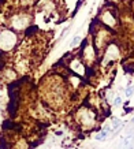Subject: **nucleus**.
I'll list each match as a JSON object with an SVG mask.
<instances>
[{
    "label": "nucleus",
    "instance_id": "5",
    "mask_svg": "<svg viewBox=\"0 0 134 149\" xmlns=\"http://www.w3.org/2000/svg\"><path fill=\"white\" fill-rule=\"evenodd\" d=\"M80 41H81V37H78V36H77V37H74V40L71 41V44H70V45H71V47H75L77 44L80 42Z\"/></svg>",
    "mask_w": 134,
    "mask_h": 149
},
{
    "label": "nucleus",
    "instance_id": "10",
    "mask_svg": "<svg viewBox=\"0 0 134 149\" xmlns=\"http://www.w3.org/2000/svg\"><path fill=\"white\" fill-rule=\"evenodd\" d=\"M131 122H133V123H134V118H133V120H131Z\"/></svg>",
    "mask_w": 134,
    "mask_h": 149
},
{
    "label": "nucleus",
    "instance_id": "2",
    "mask_svg": "<svg viewBox=\"0 0 134 149\" xmlns=\"http://www.w3.org/2000/svg\"><path fill=\"white\" fill-rule=\"evenodd\" d=\"M13 23H14V26L18 27V29H25L27 26L26 17H17V18H14Z\"/></svg>",
    "mask_w": 134,
    "mask_h": 149
},
{
    "label": "nucleus",
    "instance_id": "4",
    "mask_svg": "<svg viewBox=\"0 0 134 149\" xmlns=\"http://www.w3.org/2000/svg\"><path fill=\"white\" fill-rule=\"evenodd\" d=\"M107 136H108V129H104L101 133H98L97 136H96V140H97V141H103V140H105V138H107Z\"/></svg>",
    "mask_w": 134,
    "mask_h": 149
},
{
    "label": "nucleus",
    "instance_id": "7",
    "mask_svg": "<svg viewBox=\"0 0 134 149\" xmlns=\"http://www.w3.org/2000/svg\"><path fill=\"white\" fill-rule=\"evenodd\" d=\"M122 104V99L121 97H116L115 100H114V105H116V107H118V105H121Z\"/></svg>",
    "mask_w": 134,
    "mask_h": 149
},
{
    "label": "nucleus",
    "instance_id": "8",
    "mask_svg": "<svg viewBox=\"0 0 134 149\" xmlns=\"http://www.w3.org/2000/svg\"><path fill=\"white\" fill-rule=\"evenodd\" d=\"M121 125V120L119 119H114V123H112V126H114V129H116V127Z\"/></svg>",
    "mask_w": 134,
    "mask_h": 149
},
{
    "label": "nucleus",
    "instance_id": "6",
    "mask_svg": "<svg viewBox=\"0 0 134 149\" xmlns=\"http://www.w3.org/2000/svg\"><path fill=\"white\" fill-rule=\"evenodd\" d=\"M133 93H134V88H127V89H126V96H127V97H130Z\"/></svg>",
    "mask_w": 134,
    "mask_h": 149
},
{
    "label": "nucleus",
    "instance_id": "1",
    "mask_svg": "<svg viewBox=\"0 0 134 149\" xmlns=\"http://www.w3.org/2000/svg\"><path fill=\"white\" fill-rule=\"evenodd\" d=\"M17 44V34L11 30H4L0 33V48L4 51L13 49Z\"/></svg>",
    "mask_w": 134,
    "mask_h": 149
},
{
    "label": "nucleus",
    "instance_id": "3",
    "mask_svg": "<svg viewBox=\"0 0 134 149\" xmlns=\"http://www.w3.org/2000/svg\"><path fill=\"white\" fill-rule=\"evenodd\" d=\"M133 144H134V137L130 136V137H127V138H125V141L122 142L121 149H131L133 148Z\"/></svg>",
    "mask_w": 134,
    "mask_h": 149
},
{
    "label": "nucleus",
    "instance_id": "9",
    "mask_svg": "<svg viewBox=\"0 0 134 149\" xmlns=\"http://www.w3.org/2000/svg\"><path fill=\"white\" fill-rule=\"evenodd\" d=\"M3 66H4V59H3V55L0 54V68H3Z\"/></svg>",
    "mask_w": 134,
    "mask_h": 149
}]
</instances>
